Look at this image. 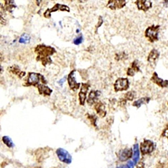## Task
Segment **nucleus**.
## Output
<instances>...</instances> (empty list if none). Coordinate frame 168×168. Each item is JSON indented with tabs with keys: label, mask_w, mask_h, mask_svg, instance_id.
<instances>
[{
	"label": "nucleus",
	"mask_w": 168,
	"mask_h": 168,
	"mask_svg": "<svg viewBox=\"0 0 168 168\" xmlns=\"http://www.w3.org/2000/svg\"><path fill=\"white\" fill-rule=\"evenodd\" d=\"M2 141L9 148H13L15 145L12 139L8 136H5L2 137Z\"/></svg>",
	"instance_id": "22"
},
{
	"label": "nucleus",
	"mask_w": 168,
	"mask_h": 168,
	"mask_svg": "<svg viewBox=\"0 0 168 168\" xmlns=\"http://www.w3.org/2000/svg\"><path fill=\"white\" fill-rule=\"evenodd\" d=\"M135 93L133 91H129L125 95V98L127 99L129 101H132L134 99Z\"/></svg>",
	"instance_id": "23"
},
{
	"label": "nucleus",
	"mask_w": 168,
	"mask_h": 168,
	"mask_svg": "<svg viewBox=\"0 0 168 168\" xmlns=\"http://www.w3.org/2000/svg\"><path fill=\"white\" fill-rule=\"evenodd\" d=\"M125 1H110L107 7L112 10H115L117 9L123 8L125 5Z\"/></svg>",
	"instance_id": "11"
},
{
	"label": "nucleus",
	"mask_w": 168,
	"mask_h": 168,
	"mask_svg": "<svg viewBox=\"0 0 168 168\" xmlns=\"http://www.w3.org/2000/svg\"><path fill=\"white\" fill-rule=\"evenodd\" d=\"M160 27L159 25L155 26L153 24L151 26L148 27L146 30L145 33V36L150 42L153 43L159 40L158 33Z\"/></svg>",
	"instance_id": "2"
},
{
	"label": "nucleus",
	"mask_w": 168,
	"mask_h": 168,
	"mask_svg": "<svg viewBox=\"0 0 168 168\" xmlns=\"http://www.w3.org/2000/svg\"><path fill=\"white\" fill-rule=\"evenodd\" d=\"M43 77L40 74L33 72L30 73L28 78V84L30 85H36L39 83L40 79H42Z\"/></svg>",
	"instance_id": "12"
},
{
	"label": "nucleus",
	"mask_w": 168,
	"mask_h": 168,
	"mask_svg": "<svg viewBox=\"0 0 168 168\" xmlns=\"http://www.w3.org/2000/svg\"><path fill=\"white\" fill-rule=\"evenodd\" d=\"M55 52V49L53 47L43 44L37 45L35 49V52L37 55L36 60L42 62L44 66L52 62L50 56L53 55Z\"/></svg>",
	"instance_id": "1"
},
{
	"label": "nucleus",
	"mask_w": 168,
	"mask_h": 168,
	"mask_svg": "<svg viewBox=\"0 0 168 168\" xmlns=\"http://www.w3.org/2000/svg\"><path fill=\"white\" fill-rule=\"evenodd\" d=\"M132 154V149H127L123 150L119 155V159L122 161H125L130 158Z\"/></svg>",
	"instance_id": "15"
},
{
	"label": "nucleus",
	"mask_w": 168,
	"mask_h": 168,
	"mask_svg": "<svg viewBox=\"0 0 168 168\" xmlns=\"http://www.w3.org/2000/svg\"><path fill=\"white\" fill-rule=\"evenodd\" d=\"M56 153L60 161L67 164L72 162V157L68 152L62 148H59L57 149Z\"/></svg>",
	"instance_id": "3"
},
{
	"label": "nucleus",
	"mask_w": 168,
	"mask_h": 168,
	"mask_svg": "<svg viewBox=\"0 0 168 168\" xmlns=\"http://www.w3.org/2000/svg\"><path fill=\"white\" fill-rule=\"evenodd\" d=\"M30 39L31 37L29 35L24 33L22 35L19 42L21 43L26 44L30 43Z\"/></svg>",
	"instance_id": "21"
},
{
	"label": "nucleus",
	"mask_w": 168,
	"mask_h": 168,
	"mask_svg": "<svg viewBox=\"0 0 168 168\" xmlns=\"http://www.w3.org/2000/svg\"><path fill=\"white\" fill-rule=\"evenodd\" d=\"M101 92L99 91H91L89 95L87 102L90 105H91L96 102L98 100V98L100 96Z\"/></svg>",
	"instance_id": "13"
},
{
	"label": "nucleus",
	"mask_w": 168,
	"mask_h": 168,
	"mask_svg": "<svg viewBox=\"0 0 168 168\" xmlns=\"http://www.w3.org/2000/svg\"><path fill=\"white\" fill-rule=\"evenodd\" d=\"M114 86L116 91H126L129 87L128 79L127 78H119L116 81Z\"/></svg>",
	"instance_id": "5"
},
{
	"label": "nucleus",
	"mask_w": 168,
	"mask_h": 168,
	"mask_svg": "<svg viewBox=\"0 0 168 168\" xmlns=\"http://www.w3.org/2000/svg\"><path fill=\"white\" fill-rule=\"evenodd\" d=\"M160 53L156 49H154L151 50L148 55L147 61L150 63H154L159 58Z\"/></svg>",
	"instance_id": "14"
},
{
	"label": "nucleus",
	"mask_w": 168,
	"mask_h": 168,
	"mask_svg": "<svg viewBox=\"0 0 168 168\" xmlns=\"http://www.w3.org/2000/svg\"><path fill=\"white\" fill-rule=\"evenodd\" d=\"M138 61H135L132 63V68H129L128 71V75L133 77L135 75V72H138L139 70V68L137 66Z\"/></svg>",
	"instance_id": "16"
},
{
	"label": "nucleus",
	"mask_w": 168,
	"mask_h": 168,
	"mask_svg": "<svg viewBox=\"0 0 168 168\" xmlns=\"http://www.w3.org/2000/svg\"><path fill=\"white\" fill-rule=\"evenodd\" d=\"M104 106L103 104L101 102L98 103L95 106V109H96L98 113L102 117L105 116L106 114V112L104 111Z\"/></svg>",
	"instance_id": "18"
},
{
	"label": "nucleus",
	"mask_w": 168,
	"mask_h": 168,
	"mask_svg": "<svg viewBox=\"0 0 168 168\" xmlns=\"http://www.w3.org/2000/svg\"><path fill=\"white\" fill-rule=\"evenodd\" d=\"M135 3L137 5L139 10H142L145 12L153 7V2L150 1L138 0Z\"/></svg>",
	"instance_id": "7"
},
{
	"label": "nucleus",
	"mask_w": 168,
	"mask_h": 168,
	"mask_svg": "<svg viewBox=\"0 0 168 168\" xmlns=\"http://www.w3.org/2000/svg\"><path fill=\"white\" fill-rule=\"evenodd\" d=\"M90 85L82 83L81 91L79 93L80 103L81 105H84L86 98V95Z\"/></svg>",
	"instance_id": "10"
},
{
	"label": "nucleus",
	"mask_w": 168,
	"mask_h": 168,
	"mask_svg": "<svg viewBox=\"0 0 168 168\" xmlns=\"http://www.w3.org/2000/svg\"><path fill=\"white\" fill-rule=\"evenodd\" d=\"M154 144L153 142L149 140H145L141 144V150L144 154L152 153L154 150Z\"/></svg>",
	"instance_id": "6"
},
{
	"label": "nucleus",
	"mask_w": 168,
	"mask_h": 168,
	"mask_svg": "<svg viewBox=\"0 0 168 168\" xmlns=\"http://www.w3.org/2000/svg\"><path fill=\"white\" fill-rule=\"evenodd\" d=\"M83 37L82 36L79 37L74 40V43L76 45H78L81 44L83 41Z\"/></svg>",
	"instance_id": "24"
},
{
	"label": "nucleus",
	"mask_w": 168,
	"mask_h": 168,
	"mask_svg": "<svg viewBox=\"0 0 168 168\" xmlns=\"http://www.w3.org/2000/svg\"></svg>",
	"instance_id": "28"
},
{
	"label": "nucleus",
	"mask_w": 168,
	"mask_h": 168,
	"mask_svg": "<svg viewBox=\"0 0 168 168\" xmlns=\"http://www.w3.org/2000/svg\"><path fill=\"white\" fill-rule=\"evenodd\" d=\"M39 91L41 94L50 95L52 92V91L47 86L43 85H40L38 87Z\"/></svg>",
	"instance_id": "19"
},
{
	"label": "nucleus",
	"mask_w": 168,
	"mask_h": 168,
	"mask_svg": "<svg viewBox=\"0 0 168 168\" xmlns=\"http://www.w3.org/2000/svg\"><path fill=\"white\" fill-rule=\"evenodd\" d=\"M66 77H64V78H63L61 79V80H60L59 82L58 83L59 84L61 85H63V83H64V82L66 80Z\"/></svg>",
	"instance_id": "27"
},
{
	"label": "nucleus",
	"mask_w": 168,
	"mask_h": 168,
	"mask_svg": "<svg viewBox=\"0 0 168 168\" xmlns=\"http://www.w3.org/2000/svg\"><path fill=\"white\" fill-rule=\"evenodd\" d=\"M122 168H134V163L131 161H129L127 164L122 167Z\"/></svg>",
	"instance_id": "25"
},
{
	"label": "nucleus",
	"mask_w": 168,
	"mask_h": 168,
	"mask_svg": "<svg viewBox=\"0 0 168 168\" xmlns=\"http://www.w3.org/2000/svg\"><path fill=\"white\" fill-rule=\"evenodd\" d=\"M150 98L148 97L142 98L137 101H135L133 103V106L137 107V108H139L142 104L145 103L148 104L150 101Z\"/></svg>",
	"instance_id": "17"
},
{
	"label": "nucleus",
	"mask_w": 168,
	"mask_h": 168,
	"mask_svg": "<svg viewBox=\"0 0 168 168\" xmlns=\"http://www.w3.org/2000/svg\"><path fill=\"white\" fill-rule=\"evenodd\" d=\"M139 158V145L136 144L134 145V156L133 160L134 163L136 164L138 163Z\"/></svg>",
	"instance_id": "20"
},
{
	"label": "nucleus",
	"mask_w": 168,
	"mask_h": 168,
	"mask_svg": "<svg viewBox=\"0 0 168 168\" xmlns=\"http://www.w3.org/2000/svg\"><path fill=\"white\" fill-rule=\"evenodd\" d=\"M163 134V135L166 136L168 138V124L166 128L164 130Z\"/></svg>",
	"instance_id": "26"
},
{
	"label": "nucleus",
	"mask_w": 168,
	"mask_h": 168,
	"mask_svg": "<svg viewBox=\"0 0 168 168\" xmlns=\"http://www.w3.org/2000/svg\"><path fill=\"white\" fill-rule=\"evenodd\" d=\"M59 9L62 11L70 12V8L68 6L64 5L57 4L51 9H47L44 13V17L46 18H50L51 16V13L52 12H56Z\"/></svg>",
	"instance_id": "4"
},
{
	"label": "nucleus",
	"mask_w": 168,
	"mask_h": 168,
	"mask_svg": "<svg viewBox=\"0 0 168 168\" xmlns=\"http://www.w3.org/2000/svg\"><path fill=\"white\" fill-rule=\"evenodd\" d=\"M75 70L72 71L68 75V81L70 87L74 90L78 89L80 87V84L77 83L76 81L75 77Z\"/></svg>",
	"instance_id": "9"
},
{
	"label": "nucleus",
	"mask_w": 168,
	"mask_h": 168,
	"mask_svg": "<svg viewBox=\"0 0 168 168\" xmlns=\"http://www.w3.org/2000/svg\"><path fill=\"white\" fill-rule=\"evenodd\" d=\"M154 83L161 87H166L168 86V80L163 81V79L159 77L156 72H154L150 79Z\"/></svg>",
	"instance_id": "8"
}]
</instances>
